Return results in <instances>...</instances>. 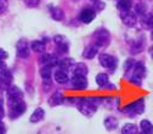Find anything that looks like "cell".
Listing matches in <instances>:
<instances>
[{"instance_id":"6da1fadb","label":"cell","mask_w":153,"mask_h":134,"mask_svg":"<svg viewBox=\"0 0 153 134\" xmlns=\"http://www.w3.org/2000/svg\"><path fill=\"white\" fill-rule=\"evenodd\" d=\"M73 102L78 106V110L86 117H91L92 115L96 112L97 106L91 104L86 98H75V99H73Z\"/></svg>"},{"instance_id":"7a4b0ae2","label":"cell","mask_w":153,"mask_h":134,"mask_svg":"<svg viewBox=\"0 0 153 134\" xmlns=\"http://www.w3.org/2000/svg\"><path fill=\"white\" fill-rule=\"evenodd\" d=\"M145 111V103H143V99H139L134 103H130L128 104L124 109H123V112H125L126 115H129L130 117L132 116H136V115H140Z\"/></svg>"},{"instance_id":"3957f363","label":"cell","mask_w":153,"mask_h":134,"mask_svg":"<svg viewBox=\"0 0 153 134\" xmlns=\"http://www.w3.org/2000/svg\"><path fill=\"white\" fill-rule=\"evenodd\" d=\"M10 104V111H9V116L10 119L15 120L17 117H20L21 115L26 111V103L23 100H18V102H9Z\"/></svg>"},{"instance_id":"277c9868","label":"cell","mask_w":153,"mask_h":134,"mask_svg":"<svg viewBox=\"0 0 153 134\" xmlns=\"http://www.w3.org/2000/svg\"><path fill=\"white\" fill-rule=\"evenodd\" d=\"M99 62H100V64H101L103 68L111 69V70H114V69H116V67H117V64H118L116 57H113V56H111V54H107V53L100 54Z\"/></svg>"},{"instance_id":"5b68a950","label":"cell","mask_w":153,"mask_h":134,"mask_svg":"<svg viewBox=\"0 0 153 134\" xmlns=\"http://www.w3.org/2000/svg\"><path fill=\"white\" fill-rule=\"evenodd\" d=\"M120 18L123 23L126 27H134L136 24V13L132 12L131 10H126V11H122L120 12Z\"/></svg>"},{"instance_id":"8992f818","label":"cell","mask_w":153,"mask_h":134,"mask_svg":"<svg viewBox=\"0 0 153 134\" xmlns=\"http://www.w3.org/2000/svg\"><path fill=\"white\" fill-rule=\"evenodd\" d=\"M95 45H96L97 47H105L108 45L109 42V34L106 31V30H99L96 31V34H95Z\"/></svg>"},{"instance_id":"52a82bcc","label":"cell","mask_w":153,"mask_h":134,"mask_svg":"<svg viewBox=\"0 0 153 134\" xmlns=\"http://www.w3.org/2000/svg\"><path fill=\"white\" fill-rule=\"evenodd\" d=\"M96 17V12H95L94 9H90V7H86V9H83L80 15H79V20L85 23V24H89L94 21V18Z\"/></svg>"},{"instance_id":"ba28073f","label":"cell","mask_w":153,"mask_h":134,"mask_svg":"<svg viewBox=\"0 0 153 134\" xmlns=\"http://www.w3.org/2000/svg\"><path fill=\"white\" fill-rule=\"evenodd\" d=\"M72 87L75 91H84L88 87L86 76H73L72 79Z\"/></svg>"},{"instance_id":"9c48e42d","label":"cell","mask_w":153,"mask_h":134,"mask_svg":"<svg viewBox=\"0 0 153 134\" xmlns=\"http://www.w3.org/2000/svg\"><path fill=\"white\" fill-rule=\"evenodd\" d=\"M7 95H9V102H18L23 100V93L17 86H10L7 89Z\"/></svg>"},{"instance_id":"30bf717a","label":"cell","mask_w":153,"mask_h":134,"mask_svg":"<svg viewBox=\"0 0 153 134\" xmlns=\"http://www.w3.org/2000/svg\"><path fill=\"white\" fill-rule=\"evenodd\" d=\"M11 82H12V74L9 71V69L0 74V88L1 89H7L11 86Z\"/></svg>"},{"instance_id":"8fae6325","label":"cell","mask_w":153,"mask_h":134,"mask_svg":"<svg viewBox=\"0 0 153 134\" xmlns=\"http://www.w3.org/2000/svg\"><path fill=\"white\" fill-rule=\"evenodd\" d=\"M16 50H17V54L21 58H27L29 54V45L26 40H20L16 45Z\"/></svg>"},{"instance_id":"7c38bea8","label":"cell","mask_w":153,"mask_h":134,"mask_svg":"<svg viewBox=\"0 0 153 134\" xmlns=\"http://www.w3.org/2000/svg\"><path fill=\"white\" fill-rule=\"evenodd\" d=\"M73 76H86L88 74V67L84 63H75L71 67Z\"/></svg>"},{"instance_id":"4fadbf2b","label":"cell","mask_w":153,"mask_h":134,"mask_svg":"<svg viewBox=\"0 0 153 134\" xmlns=\"http://www.w3.org/2000/svg\"><path fill=\"white\" fill-rule=\"evenodd\" d=\"M40 63L43 64V67H50V68H53V67L57 65V63H59V59H57L55 56L46 53V54H44L42 58H40Z\"/></svg>"},{"instance_id":"5bb4252c","label":"cell","mask_w":153,"mask_h":134,"mask_svg":"<svg viewBox=\"0 0 153 134\" xmlns=\"http://www.w3.org/2000/svg\"><path fill=\"white\" fill-rule=\"evenodd\" d=\"M53 41H55V44L57 45V47H59V50L61 51V52H67L68 51V42H67V39L65 36H62V35H56L55 37H53Z\"/></svg>"},{"instance_id":"9a60e30c","label":"cell","mask_w":153,"mask_h":134,"mask_svg":"<svg viewBox=\"0 0 153 134\" xmlns=\"http://www.w3.org/2000/svg\"><path fill=\"white\" fill-rule=\"evenodd\" d=\"M53 78H55V81L57 83H61V85L67 83L68 82V79H69L68 78V74L63 69H57L55 71V74H53Z\"/></svg>"},{"instance_id":"2e32d148","label":"cell","mask_w":153,"mask_h":134,"mask_svg":"<svg viewBox=\"0 0 153 134\" xmlns=\"http://www.w3.org/2000/svg\"><path fill=\"white\" fill-rule=\"evenodd\" d=\"M97 53H99V47L96 45H89L83 51V57L86 58V59H92Z\"/></svg>"},{"instance_id":"e0dca14e","label":"cell","mask_w":153,"mask_h":134,"mask_svg":"<svg viewBox=\"0 0 153 134\" xmlns=\"http://www.w3.org/2000/svg\"><path fill=\"white\" fill-rule=\"evenodd\" d=\"M44 116H45V111H44L42 108H36V109L33 111V113L30 115L29 121H30L32 123H36V122L42 121V120L44 119Z\"/></svg>"},{"instance_id":"ac0fdd59","label":"cell","mask_w":153,"mask_h":134,"mask_svg":"<svg viewBox=\"0 0 153 134\" xmlns=\"http://www.w3.org/2000/svg\"><path fill=\"white\" fill-rule=\"evenodd\" d=\"M131 71H132L134 76H137L139 79H143L145 75H146V67L142 63H135Z\"/></svg>"},{"instance_id":"d6986e66","label":"cell","mask_w":153,"mask_h":134,"mask_svg":"<svg viewBox=\"0 0 153 134\" xmlns=\"http://www.w3.org/2000/svg\"><path fill=\"white\" fill-rule=\"evenodd\" d=\"M63 100H65V98H63L62 93H61V92H55V93L51 95V98L49 99V104H50L51 106H56V105L62 104Z\"/></svg>"},{"instance_id":"ffe728a7","label":"cell","mask_w":153,"mask_h":134,"mask_svg":"<svg viewBox=\"0 0 153 134\" xmlns=\"http://www.w3.org/2000/svg\"><path fill=\"white\" fill-rule=\"evenodd\" d=\"M142 17V26L146 29H153V15L152 13H145Z\"/></svg>"},{"instance_id":"44dd1931","label":"cell","mask_w":153,"mask_h":134,"mask_svg":"<svg viewBox=\"0 0 153 134\" xmlns=\"http://www.w3.org/2000/svg\"><path fill=\"white\" fill-rule=\"evenodd\" d=\"M140 128L142 134H153V124L148 120H142L140 122Z\"/></svg>"},{"instance_id":"7402d4cb","label":"cell","mask_w":153,"mask_h":134,"mask_svg":"<svg viewBox=\"0 0 153 134\" xmlns=\"http://www.w3.org/2000/svg\"><path fill=\"white\" fill-rule=\"evenodd\" d=\"M40 75H42L44 82H51L52 68H50V67H43L42 70H40Z\"/></svg>"},{"instance_id":"603a6c76","label":"cell","mask_w":153,"mask_h":134,"mask_svg":"<svg viewBox=\"0 0 153 134\" xmlns=\"http://www.w3.org/2000/svg\"><path fill=\"white\" fill-rule=\"evenodd\" d=\"M30 47L34 52H38V53H42L45 51V42L43 40H35L30 44Z\"/></svg>"},{"instance_id":"cb8c5ba5","label":"cell","mask_w":153,"mask_h":134,"mask_svg":"<svg viewBox=\"0 0 153 134\" xmlns=\"http://www.w3.org/2000/svg\"><path fill=\"white\" fill-rule=\"evenodd\" d=\"M105 127L108 129V130H114L117 127H118V120L116 119V117H107L106 120H105Z\"/></svg>"},{"instance_id":"d4e9b609","label":"cell","mask_w":153,"mask_h":134,"mask_svg":"<svg viewBox=\"0 0 153 134\" xmlns=\"http://www.w3.org/2000/svg\"><path fill=\"white\" fill-rule=\"evenodd\" d=\"M95 81H96V83H97L100 87L103 88V87L109 82L108 75H107V74H103V72H100V74L96 75V79H95Z\"/></svg>"},{"instance_id":"484cf974","label":"cell","mask_w":153,"mask_h":134,"mask_svg":"<svg viewBox=\"0 0 153 134\" xmlns=\"http://www.w3.org/2000/svg\"><path fill=\"white\" fill-rule=\"evenodd\" d=\"M122 134H137V127L132 123H125L122 128Z\"/></svg>"},{"instance_id":"4316f807","label":"cell","mask_w":153,"mask_h":134,"mask_svg":"<svg viewBox=\"0 0 153 134\" xmlns=\"http://www.w3.org/2000/svg\"><path fill=\"white\" fill-rule=\"evenodd\" d=\"M51 17L55 21H62L65 13L60 7H51Z\"/></svg>"},{"instance_id":"83f0119b","label":"cell","mask_w":153,"mask_h":134,"mask_svg":"<svg viewBox=\"0 0 153 134\" xmlns=\"http://www.w3.org/2000/svg\"><path fill=\"white\" fill-rule=\"evenodd\" d=\"M73 61L71 58H63V59H60L59 63H57V67H59L60 69H71V67L73 65Z\"/></svg>"},{"instance_id":"f1b7e54d","label":"cell","mask_w":153,"mask_h":134,"mask_svg":"<svg viewBox=\"0 0 153 134\" xmlns=\"http://www.w3.org/2000/svg\"><path fill=\"white\" fill-rule=\"evenodd\" d=\"M119 11H126V10H131V0H118L117 4Z\"/></svg>"},{"instance_id":"f546056e","label":"cell","mask_w":153,"mask_h":134,"mask_svg":"<svg viewBox=\"0 0 153 134\" xmlns=\"http://www.w3.org/2000/svg\"><path fill=\"white\" fill-rule=\"evenodd\" d=\"M135 59H132V58H129V59H126L125 62H124V69H125V71H130V70H132V68H134V65H135Z\"/></svg>"},{"instance_id":"4dcf8cb0","label":"cell","mask_w":153,"mask_h":134,"mask_svg":"<svg viewBox=\"0 0 153 134\" xmlns=\"http://www.w3.org/2000/svg\"><path fill=\"white\" fill-rule=\"evenodd\" d=\"M9 9V1L7 0H0V15H4Z\"/></svg>"},{"instance_id":"1f68e13d","label":"cell","mask_w":153,"mask_h":134,"mask_svg":"<svg viewBox=\"0 0 153 134\" xmlns=\"http://www.w3.org/2000/svg\"><path fill=\"white\" fill-rule=\"evenodd\" d=\"M135 11H136L137 15L143 16V15L146 13V5H145V4H139V5H136V6H135Z\"/></svg>"},{"instance_id":"d6a6232c","label":"cell","mask_w":153,"mask_h":134,"mask_svg":"<svg viewBox=\"0 0 153 134\" xmlns=\"http://www.w3.org/2000/svg\"><path fill=\"white\" fill-rule=\"evenodd\" d=\"M129 81H130L132 85H136V86H140V85L142 83V79H139L137 76H134V75H131V76H130Z\"/></svg>"},{"instance_id":"836d02e7","label":"cell","mask_w":153,"mask_h":134,"mask_svg":"<svg viewBox=\"0 0 153 134\" xmlns=\"http://www.w3.org/2000/svg\"><path fill=\"white\" fill-rule=\"evenodd\" d=\"M25 4L28 7H35L39 5V0H25Z\"/></svg>"},{"instance_id":"e575fe53","label":"cell","mask_w":153,"mask_h":134,"mask_svg":"<svg viewBox=\"0 0 153 134\" xmlns=\"http://www.w3.org/2000/svg\"><path fill=\"white\" fill-rule=\"evenodd\" d=\"M4 115H5V111H4V102H3L1 98H0V121L4 119Z\"/></svg>"},{"instance_id":"d590c367","label":"cell","mask_w":153,"mask_h":134,"mask_svg":"<svg viewBox=\"0 0 153 134\" xmlns=\"http://www.w3.org/2000/svg\"><path fill=\"white\" fill-rule=\"evenodd\" d=\"M7 58V52L4 51L3 48H0V61H4Z\"/></svg>"},{"instance_id":"8d00e7d4","label":"cell","mask_w":153,"mask_h":134,"mask_svg":"<svg viewBox=\"0 0 153 134\" xmlns=\"http://www.w3.org/2000/svg\"><path fill=\"white\" fill-rule=\"evenodd\" d=\"M5 70H7V68H6V64L4 63V61H0V74H1V72H4Z\"/></svg>"},{"instance_id":"74e56055","label":"cell","mask_w":153,"mask_h":134,"mask_svg":"<svg viewBox=\"0 0 153 134\" xmlns=\"http://www.w3.org/2000/svg\"><path fill=\"white\" fill-rule=\"evenodd\" d=\"M6 129H5V124L3 123V121H0V134H5Z\"/></svg>"},{"instance_id":"f35d334b","label":"cell","mask_w":153,"mask_h":134,"mask_svg":"<svg viewBox=\"0 0 153 134\" xmlns=\"http://www.w3.org/2000/svg\"><path fill=\"white\" fill-rule=\"evenodd\" d=\"M103 88H105V89H116V86H114V85H112V83H109V82H108V83H107V85H106V86H105Z\"/></svg>"},{"instance_id":"ab89813d","label":"cell","mask_w":153,"mask_h":134,"mask_svg":"<svg viewBox=\"0 0 153 134\" xmlns=\"http://www.w3.org/2000/svg\"><path fill=\"white\" fill-rule=\"evenodd\" d=\"M149 56L152 57V59H153V45L149 47Z\"/></svg>"},{"instance_id":"60d3db41","label":"cell","mask_w":153,"mask_h":134,"mask_svg":"<svg viewBox=\"0 0 153 134\" xmlns=\"http://www.w3.org/2000/svg\"><path fill=\"white\" fill-rule=\"evenodd\" d=\"M151 39L153 40V29H152V33H151Z\"/></svg>"},{"instance_id":"b9f144b4","label":"cell","mask_w":153,"mask_h":134,"mask_svg":"<svg viewBox=\"0 0 153 134\" xmlns=\"http://www.w3.org/2000/svg\"><path fill=\"white\" fill-rule=\"evenodd\" d=\"M92 3H96V1H100V0H91Z\"/></svg>"},{"instance_id":"7bdbcfd3","label":"cell","mask_w":153,"mask_h":134,"mask_svg":"<svg viewBox=\"0 0 153 134\" xmlns=\"http://www.w3.org/2000/svg\"><path fill=\"white\" fill-rule=\"evenodd\" d=\"M141 134H142V133H141Z\"/></svg>"}]
</instances>
